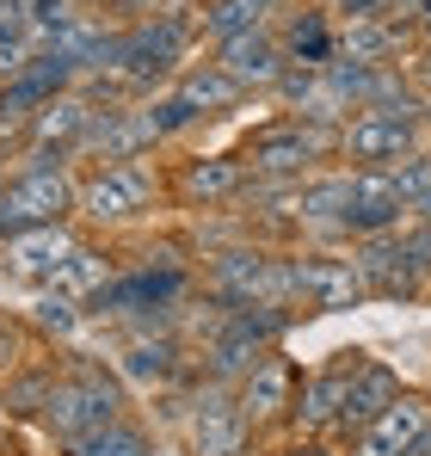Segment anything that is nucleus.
<instances>
[{
    "label": "nucleus",
    "mask_w": 431,
    "mask_h": 456,
    "mask_svg": "<svg viewBox=\"0 0 431 456\" xmlns=\"http://www.w3.org/2000/svg\"><path fill=\"white\" fill-rule=\"evenodd\" d=\"M401 216H407V204H401V191H394L388 167H352V210H346L339 234H352V240H370V234H388V228H401Z\"/></svg>",
    "instance_id": "18"
},
{
    "label": "nucleus",
    "mask_w": 431,
    "mask_h": 456,
    "mask_svg": "<svg viewBox=\"0 0 431 456\" xmlns=\"http://www.w3.org/2000/svg\"><path fill=\"white\" fill-rule=\"evenodd\" d=\"M50 382H56V364H44V370H19V377L6 382V413H12V419H37L44 401H50Z\"/></svg>",
    "instance_id": "30"
},
{
    "label": "nucleus",
    "mask_w": 431,
    "mask_h": 456,
    "mask_svg": "<svg viewBox=\"0 0 431 456\" xmlns=\"http://www.w3.org/2000/svg\"><path fill=\"white\" fill-rule=\"evenodd\" d=\"M247 185H253V173H247L240 154H191V160H179V173H173V191H179V204H191V210L247 198Z\"/></svg>",
    "instance_id": "17"
},
{
    "label": "nucleus",
    "mask_w": 431,
    "mask_h": 456,
    "mask_svg": "<svg viewBox=\"0 0 431 456\" xmlns=\"http://www.w3.org/2000/svg\"><path fill=\"white\" fill-rule=\"evenodd\" d=\"M346 210H352V173H327V179H302L296 185V223L339 228Z\"/></svg>",
    "instance_id": "27"
},
{
    "label": "nucleus",
    "mask_w": 431,
    "mask_h": 456,
    "mask_svg": "<svg viewBox=\"0 0 431 456\" xmlns=\"http://www.w3.org/2000/svg\"><path fill=\"white\" fill-rule=\"evenodd\" d=\"M278 456H339V451H333L327 438H296V444H284Z\"/></svg>",
    "instance_id": "36"
},
{
    "label": "nucleus",
    "mask_w": 431,
    "mask_h": 456,
    "mask_svg": "<svg viewBox=\"0 0 431 456\" xmlns=\"http://www.w3.org/2000/svg\"><path fill=\"white\" fill-rule=\"evenodd\" d=\"M426 124H431V118H426Z\"/></svg>",
    "instance_id": "44"
},
{
    "label": "nucleus",
    "mask_w": 431,
    "mask_h": 456,
    "mask_svg": "<svg viewBox=\"0 0 431 456\" xmlns=\"http://www.w3.org/2000/svg\"><path fill=\"white\" fill-rule=\"evenodd\" d=\"M6 198H12V210L31 228L80 216V179L69 167H19V173H6Z\"/></svg>",
    "instance_id": "12"
},
{
    "label": "nucleus",
    "mask_w": 431,
    "mask_h": 456,
    "mask_svg": "<svg viewBox=\"0 0 431 456\" xmlns=\"http://www.w3.org/2000/svg\"><path fill=\"white\" fill-rule=\"evenodd\" d=\"M401 395H407V388H401V377H394V364L363 358L358 377H352V388H346V419H339V432H346V438H358L363 426H370V419H382Z\"/></svg>",
    "instance_id": "21"
},
{
    "label": "nucleus",
    "mask_w": 431,
    "mask_h": 456,
    "mask_svg": "<svg viewBox=\"0 0 431 456\" xmlns=\"http://www.w3.org/2000/svg\"><path fill=\"white\" fill-rule=\"evenodd\" d=\"M426 149V118L419 105H363L339 130V154L352 167H394L407 154Z\"/></svg>",
    "instance_id": "7"
},
{
    "label": "nucleus",
    "mask_w": 431,
    "mask_h": 456,
    "mask_svg": "<svg viewBox=\"0 0 431 456\" xmlns=\"http://www.w3.org/2000/svg\"><path fill=\"white\" fill-rule=\"evenodd\" d=\"M210 62L234 80L240 93H278V80H284V69H289L284 44H278V25H259V31H240V37L216 44Z\"/></svg>",
    "instance_id": "13"
},
{
    "label": "nucleus",
    "mask_w": 431,
    "mask_h": 456,
    "mask_svg": "<svg viewBox=\"0 0 431 456\" xmlns=\"http://www.w3.org/2000/svg\"><path fill=\"white\" fill-rule=\"evenodd\" d=\"M296 388H302V370L272 352L234 395H240V413H247L253 426H284L289 413H296Z\"/></svg>",
    "instance_id": "20"
},
{
    "label": "nucleus",
    "mask_w": 431,
    "mask_h": 456,
    "mask_svg": "<svg viewBox=\"0 0 431 456\" xmlns=\"http://www.w3.org/2000/svg\"><path fill=\"white\" fill-rule=\"evenodd\" d=\"M31 56H37V44H31L25 31H0V86L25 75V69H31Z\"/></svg>",
    "instance_id": "33"
},
{
    "label": "nucleus",
    "mask_w": 431,
    "mask_h": 456,
    "mask_svg": "<svg viewBox=\"0 0 431 456\" xmlns=\"http://www.w3.org/2000/svg\"><path fill=\"white\" fill-rule=\"evenodd\" d=\"M154 167L148 160H124V167H93L80 179V223H99V228H124V223H142L154 210Z\"/></svg>",
    "instance_id": "8"
},
{
    "label": "nucleus",
    "mask_w": 431,
    "mask_h": 456,
    "mask_svg": "<svg viewBox=\"0 0 431 456\" xmlns=\"http://www.w3.org/2000/svg\"><path fill=\"white\" fill-rule=\"evenodd\" d=\"M426 297H431V284H426Z\"/></svg>",
    "instance_id": "41"
},
{
    "label": "nucleus",
    "mask_w": 431,
    "mask_h": 456,
    "mask_svg": "<svg viewBox=\"0 0 431 456\" xmlns=\"http://www.w3.org/2000/svg\"><path fill=\"white\" fill-rule=\"evenodd\" d=\"M358 272L363 284H370V297H382V303H413V297H426L431 284V228H388V234H370L358 240Z\"/></svg>",
    "instance_id": "3"
},
{
    "label": "nucleus",
    "mask_w": 431,
    "mask_h": 456,
    "mask_svg": "<svg viewBox=\"0 0 431 456\" xmlns=\"http://www.w3.org/2000/svg\"><path fill=\"white\" fill-rule=\"evenodd\" d=\"M0 130H19V124H12V111H6V93H0Z\"/></svg>",
    "instance_id": "38"
},
{
    "label": "nucleus",
    "mask_w": 431,
    "mask_h": 456,
    "mask_svg": "<svg viewBox=\"0 0 431 456\" xmlns=\"http://www.w3.org/2000/svg\"><path fill=\"white\" fill-rule=\"evenodd\" d=\"M413 216H419V223L431 228V191H426V204H419V210H413Z\"/></svg>",
    "instance_id": "39"
},
{
    "label": "nucleus",
    "mask_w": 431,
    "mask_h": 456,
    "mask_svg": "<svg viewBox=\"0 0 431 456\" xmlns=\"http://www.w3.org/2000/svg\"><path fill=\"white\" fill-rule=\"evenodd\" d=\"M278 44H284L289 62L327 69V62H333V44H339V25H333L321 6H302V12H289L284 25H278Z\"/></svg>",
    "instance_id": "22"
},
{
    "label": "nucleus",
    "mask_w": 431,
    "mask_h": 456,
    "mask_svg": "<svg viewBox=\"0 0 431 456\" xmlns=\"http://www.w3.org/2000/svg\"><path fill=\"white\" fill-rule=\"evenodd\" d=\"M388 179H394L401 204H407V210H419V204H426V191H431V149L407 154V160H394V167H388Z\"/></svg>",
    "instance_id": "32"
},
{
    "label": "nucleus",
    "mask_w": 431,
    "mask_h": 456,
    "mask_svg": "<svg viewBox=\"0 0 431 456\" xmlns=\"http://www.w3.org/2000/svg\"><path fill=\"white\" fill-rule=\"evenodd\" d=\"M148 118H154L160 142H173V136H185V130H198V124H204V118L191 111V99H185V93H173V86L148 99Z\"/></svg>",
    "instance_id": "31"
},
{
    "label": "nucleus",
    "mask_w": 431,
    "mask_h": 456,
    "mask_svg": "<svg viewBox=\"0 0 431 456\" xmlns=\"http://www.w3.org/2000/svg\"><path fill=\"white\" fill-rule=\"evenodd\" d=\"M191 37H198V6H167L154 19H130L118 31V56L105 75H118L130 93H167L191 62Z\"/></svg>",
    "instance_id": "2"
},
{
    "label": "nucleus",
    "mask_w": 431,
    "mask_h": 456,
    "mask_svg": "<svg viewBox=\"0 0 431 456\" xmlns=\"http://www.w3.org/2000/svg\"><path fill=\"white\" fill-rule=\"evenodd\" d=\"M289 272H296V297L314 308V314H339V308L370 303V284H363L358 259H339V253H289Z\"/></svg>",
    "instance_id": "11"
},
{
    "label": "nucleus",
    "mask_w": 431,
    "mask_h": 456,
    "mask_svg": "<svg viewBox=\"0 0 431 456\" xmlns=\"http://www.w3.org/2000/svg\"><path fill=\"white\" fill-rule=\"evenodd\" d=\"M99 111H105V105H93L80 86L62 93V99H50L44 111H31V118L19 124V154H25V167H69L74 154H86V136H93Z\"/></svg>",
    "instance_id": "6"
},
{
    "label": "nucleus",
    "mask_w": 431,
    "mask_h": 456,
    "mask_svg": "<svg viewBox=\"0 0 431 456\" xmlns=\"http://www.w3.org/2000/svg\"><path fill=\"white\" fill-rule=\"evenodd\" d=\"M370 352H333L321 370H308L302 388H296V413H289V426L302 432V438H327V432H339V419H346V388L358 377V364Z\"/></svg>",
    "instance_id": "10"
},
{
    "label": "nucleus",
    "mask_w": 431,
    "mask_h": 456,
    "mask_svg": "<svg viewBox=\"0 0 431 456\" xmlns=\"http://www.w3.org/2000/svg\"><path fill=\"white\" fill-rule=\"evenodd\" d=\"M19 370H25V327L0 314V388L19 377Z\"/></svg>",
    "instance_id": "34"
},
{
    "label": "nucleus",
    "mask_w": 431,
    "mask_h": 456,
    "mask_svg": "<svg viewBox=\"0 0 431 456\" xmlns=\"http://www.w3.org/2000/svg\"><path fill=\"white\" fill-rule=\"evenodd\" d=\"M327 154H339V130H314V124L278 118V124H265V130L247 136L240 160H247V173L265 179V185H302L308 167L327 160Z\"/></svg>",
    "instance_id": "4"
},
{
    "label": "nucleus",
    "mask_w": 431,
    "mask_h": 456,
    "mask_svg": "<svg viewBox=\"0 0 431 456\" xmlns=\"http://www.w3.org/2000/svg\"><path fill=\"white\" fill-rule=\"evenodd\" d=\"M210 290L234 308H289L296 297V272L289 253H265V247H228L210 259Z\"/></svg>",
    "instance_id": "5"
},
{
    "label": "nucleus",
    "mask_w": 431,
    "mask_h": 456,
    "mask_svg": "<svg viewBox=\"0 0 431 456\" xmlns=\"http://www.w3.org/2000/svg\"><path fill=\"white\" fill-rule=\"evenodd\" d=\"M111 278H118L111 253H105V247H93V240H74V253L62 259V272H56V284H50V290L86 308L99 290H105V284H111Z\"/></svg>",
    "instance_id": "23"
},
{
    "label": "nucleus",
    "mask_w": 431,
    "mask_h": 456,
    "mask_svg": "<svg viewBox=\"0 0 431 456\" xmlns=\"http://www.w3.org/2000/svg\"><path fill=\"white\" fill-rule=\"evenodd\" d=\"M413 31H419V37H426V44H431V0H426V6H419V19H413Z\"/></svg>",
    "instance_id": "37"
},
{
    "label": "nucleus",
    "mask_w": 431,
    "mask_h": 456,
    "mask_svg": "<svg viewBox=\"0 0 431 456\" xmlns=\"http://www.w3.org/2000/svg\"><path fill=\"white\" fill-rule=\"evenodd\" d=\"M253 419L240 413V395L222 382H198L185 413V456H247Z\"/></svg>",
    "instance_id": "9"
},
{
    "label": "nucleus",
    "mask_w": 431,
    "mask_h": 456,
    "mask_svg": "<svg viewBox=\"0 0 431 456\" xmlns=\"http://www.w3.org/2000/svg\"><path fill=\"white\" fill-rule=\"evenodd\" d=\"M0 31H25V37H31V12H25V0H0Z\"/></svg>",
    "instance_id": "35"
},
{
    "label": "nucleus",
    "mask_w": 431,
    "mask_h": 456,
    "mask_svg": "<svg viewBox=\"0 0 431 456\" xmlns=\"http://www.w3.org/2000/svg\"><path fill=\"white\" fill-rule=\"evenodd\" d=\"M160 149V130L148 118V105H111L99 111L93 136H86V160L93 167H124V160H148Z\"/></svg>",
    "instance_id": "15"
},
{
    "label": "nucleus",
    "mask_w": 431,
    "mask_h": 456,
    "mask_svg": "<svg viewBox=\"0 0 431 456\" xmlns=\"http://www.w3.org/2000/svg\"><path fill=\"white\" fill-rule=\"evenodd\" d=\"M124 6H148V0H124Z\"/></svg>",
    "instance_id": "40"
},
{
    "label": "nucleus",
    "mask_w": 431,
    "mask_h": 456,
    "mask_svg": "<svg viewBox=\"0 0 431 456\" xmlns=\"http://www.w3.org/2000/svg\"><path fill=\"white\" fill-rule=\"evenodd\" d=\"M394 44H401V25H388V19H346L333 56L339 62H363V69H394Z\"/></svg>",
    "instance_id": "24"
},
{
    "label": "nucleus",
    "mask_w": 431,
    "mask_h": 456,
    "mask_svg": "<svg viewBox=\"0 0 431 456\" xmlns=\"http://www.w3.org/2000/svg\"><path fill=\"white\" fill-rule=\"evenodd\" d=\"M111 364H118V377L136 382V388H173L191 370V358H185V346L173 333H130Z\"/></svg>",
    "instance_id": "19"
},
{
    "label": "nucleus",
    "mask_w": 431,
    "mask_h": 456,
    "mask_svg": "<svg viewBox=\"0 0 431 456\" xmlns=\"http://www.w3.org/2000/svg\"><path fill=\"white\" fill-rule=\"evenodd\" d=\"M426 395H431V388H426Z\"/></svg>",
    "instance_id": "43"
},
{
    "label": "nucleus",
    "mask_w": 431,
    "mask_h": 456,
    "mask_svg": "<svg viewBox=\"0 0 431 456\" xmlns=\"http://www.w3.org/2000/svg\"><path fill=\"white\" fill-rule=\"evenodd\" d=\"M426 451H431V438H426Z\"/></svg>",
    "instance_id": "42"
},
{
    "label": "nucleus",
    "mask_w": 431,
    "mask_h": 456,
    "mask_svg": "<svg viewBox=\"0 0 431 456\" xmlns=\"http://www.w3.org/2000/svg\"><path fill=\"white\" fill-rule=\"evenodd\" d=\"M31 327H37L44 339H62V346H69L74 333L86 327V308L69 303V297H56V290H44V297L31 303Z\"/></svg>",
    "instance_id": "29"
},
{
    "label": "nucleus",
    "mask_w": 431,
    "mask_h": 456,
    "mask_svg": "<svg viewBox=\"0 0 431 456\" xmlns=\"http://www.w3.org/2000/svg\"><path fill=\"white\" fill-rule=\"evenodd\" d=\"M278 6H284V0H204V6H198V37L228 44V37H240V31L272 25Z\"/></svg>",
    "instance_id": "25"
},
{
    "label": "nucleus",
    "mask_w": 431,
    "mask_h": 456,
    "mask_svg": "<svg viewBox=\"0 0 431 456\" xmlns=\"http://www.w3.org/2000/svg\"><path fill=\"white\" fill-rule=\"evenodd\" d=\"M431 438V395H401L382 419H370L358 438H352V456H407Z\"/></svg>",
    "instance_id": "16"
},
{
    "label": "nucleus",
    "mask_w": 431,
    "mask_h": 456,
    "mask_svg": "<svg viewBox=\"0 0 431 456\" xmlns=\"http://www.w3.org/2000/svg\"><path fill=\"white\" fill-rule=\"evenodd\" d=\"M118 419H130V395H124L118 364H99V358H69V370H56L50 401L37 413V426L62 451L93 438V432H105V426H118Z\"/></svg>",
    "instance_id": "1"
},
{
    "label": "nucleus",
    "mask_w": 431,
    "mask_h": 456,
    "mask_svg": "<svg viewBox=\"0 0 431 456\" xmlns=\"http://www.w3.org/2000/svg\"><path fill=\"white\" fill-rule=\"evenodd\" d=\"M62 456H154V438H148L136 419H118V426H105V432H93V438L69 444Z\"/></svg>",
    "instance_id": "28"
},
{
    "label": "nucleus",
    "mask_w": 431,
    "mask_h": 456,
    "mask_svg": "<svg viewBox=\"0 0 431 456\" xmlns=\"http://www.w3.org/2000/svg\"><path fill=\"white\" fill-rule=\"evenodd\" d=\"M74 223H50V228H25V234H12L6 247H0V272L12 278V284H31V290H50L56 284V272H62V259L74 253Z\"/></svg>",
    "instance_id": "14"
},
{
    "label": "nucleus",
    "mask_w": 431,
    "mask_h": 456,
    "mask_svg": "<svg viewBox=\"0 0 431 456\" xmlns=\"http://www.w3.org/2000/svg\"><path fill=\"white\" fill-rule=\"evenodd\" d=\"M173 93H185L198 118H234V111H240V99H247V93H240V86H234L228 75H222L216 62H191L185 75L173 80Z\"/></svg>",
    "instance_id": "26"
}]
</instances>
